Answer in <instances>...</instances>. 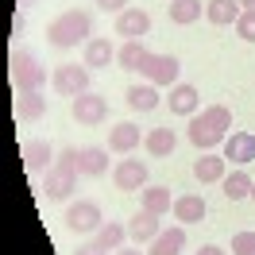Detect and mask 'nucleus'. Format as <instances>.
Masks as SVG:
<instances>
[{
	"instance_id": "31",
	"label": "nucleus",
	"mask_w": 255,
	"mask_h": 255,
	"mask_svg": "<svg viewBox=\"0 0 255 255\" xmlns=\"http://www.w3.org/2000/svg\"><path fill=\"white\" fill-rule=\"evenodd\" d=\"M236 27V35L244 39V43H255V12H240V19L232 23Z\"/></svg>"
},
{
	"instance_id": "13",
	"label": "nucleus",
	"mask_w": 255,
	"mask_h": 255,
	"mask_svg": "<svg viewBox=\"0 0 255 255\" xmlns=\"http://www.w3.org/2000/svg\"><path fill=\"white\" fill-rule=\"evenodd\" d=\"M159 232H162L159 213H147V209H139V213L128 221V240H131V244H151Z\"/></svg>"
},
{
	"instance_id": "23",
	"label": "nucleus",
	"mask_w": 255,
	"mask_h": 255,
	"mask_svg": "<svg viewBox=\"0 0 255 255\" xmlns=\"http://www.w3.org/2000/svg\"><path fill=\"white\" fill-rule=\"evenodd\" d=\"M139 209L166 217V213L174 209V197H170V190H166V186H143V190H139Z\"/></svg>"
},
{
	"instance_id": "14",
	"label": "nucleus",
	"mask_w": 255,
	"mask_h": 255,
	"mask_svg": "<svg viewBox=\"0 0 255 255\" xmlns=\"http://www.w3.org/2000/svg\"><path fill=\"white\" fill-rule=\"evenodd\" d=\"M228 162H236V166H244V162L255 159V135L252 131H232L228 139H224V151H221Z\"/></svg>"
},
{
	"instance_id": "1",
	"label": "nucleus",
	"mask_w": 255,
	"mask_h": 255,
	"mask_svg": "<svg viewBox=\"0 0 255 255\" xmlns=\"http://www.w3.org/2000/svg\"><path fill=\"white\" fill-rule=\"evenodd\" d=\"M89 39H93V16L89 12L70 8V12H62L58 19L47 23V43L58 47V50H70V47H78V43H89Z\"/></svg>"
},
{
	"instance_id": "22",
	"label": "nucleus",
	"mask_w": 255,
	"mask_h": 255,
	"mask_svg": "<svg viewBox=\"0 0 255 255\" xmlns=\"http://www.w3.org/2000/svg\"><path fill=\"white\" fill-rule=\"evenodd\" d=\"M81 62L89 66V70H101V66L116 62V47H112L105 35H93V39L85 43V58H81Z\"/></svg>"
},
{
	"instance_id": "16",
	"label": "nucleus",
	"mask_w": 255,
	"mask_h": 255,
	"mask_svg": "<svg viewBox=\"0 0 255 255\" xmlns=\"http://www.w3.org/2000/svg\"><path fill=\"white\" fill-rule=\"evenodd\" d=\"M54 147L47 143V139H31V143H23V166L31 170V174H39V170H50L54 166Z\"/></svg>"
},
{
	"instance_id": "12",
	"label": "nucleus",
	"mask_w": 255,
	"mask_h": 255,
	"mask_svg": "<svg viewBox=\"0 0 255 255\" xmlns=\"http://www.w3.org/2000/svg\"><path fill=\"white\" fill-rule=\"evenodd\" d=\"M147 31H151V16L143 8H124L116 16V35H124V43L128 39H143Z\"/></svg>"
},
{
	"instance_id": "4",
	"label": "nucleus",
	"mask_w": 255,
	"mask_h": 255,
	"mask_svg": "<svg viewBox=\"0 0 255 255\" xmlns=\"http://www.w3.org/2000/svg\"><path fill=\"white\" fill-rule=\"evenodd\" d=\"M89 66L85 62H66V66H58L54 74H50V89L58 97H81V93H89Z\"/></svg>"
},
{
	"instance_id": "24",
	"label": "nucleus",
	"mask_w": 255,
	"mask_h": 255,
	"mask_svg": "<svg viewBox=\"0 0 255 255\" xmlns=\"http://www.w3.org/2000/svg\"><path fill=\"white\" fill-rule=\"evenodd\" d=\"M124 101H128V109H135V112H151V109H159V105H162L159 85H151V81H143V85H131Z\"/></svg>"
},
{
	"instance_id": "37",
	"label": "nucleus",
	"mask_w": 255,
	"mask_h": 255,
	"mask_svg": "<svg viewBox=\"0 0 255 255\" xmlns=\"http://www.w3.org/2000/svg\"><path fill=\"white\" fill-rule=\"evenodd\" d=\"M116 255H147V252H139V244H131V248H128V244H124V248H120V252H116Z\"/></svg>"
},
{
	"instance_id": "6",
	"label": "nucleus",
	"mask_w": 255,
	"mask_h": 255,
	"mask_svg": "<svg viewBox=\"0 0 255 255\" xmlns=\"http://www.w3.org/2000/svg\"><path fill=\"white\" fill-rule=\"evenodd\" d=\"M74 120H78L81 128H97V124H105L109 120V101L101 93H81V97H74Z\"/></svg>"
},
{
	"instance_id": "25",
	"label": "nucleus",
	"mask_w": 255,
	"mask_h": 255,
	"mask_svg": "<svg viewBox=\"0 0 255 255\" xmlns=\"http://www.w3.org/2000/svg\"><path fill=\"white\" fill-rule=\"evenodd\" d=\"M240 0H205V19L209 23H217V27H228V23H236L240 19Z\"/></svg>"
},
{
	"instance_id": "5",
	"label": "nucleus",
	"mask_w": 255,
	"mask_h": 255,
	"mask_svg": "<svg viewBox=\"0 0 255 255\" xmlns=\"http://www.w3.org/2000/svg\"><path fill=\"white\" fill-rule=\"evenodd\" d=\"M139 74H143L151 85H178V74H182V62H178V54H147L143 66H139Z\"/></svg>"
},
{
	"instance_id": "9",
	"label": "nucleus",
	"mask_w": 255,
	"mask_h": 255,
	"mask_svg": "<svg viewBox=\"0 0 255 255\" xmlns=\"http://www.w3.org/2000/svg\"><path fill=\"white\" fill-rule=\"evenodd\" d=\"M143 143V135H139V124H131V120H120V124L109 128V151L112 155H131L135 147Z\"/></svg>"
},
{
	"instance_id": "30",
	"label": "nucleus",
	"mask_w": 255,
	"mask_h": 255,
	"mask_svg": "<svg viewBox=\"0 0 255 255\" xmlns=\"http://www.w3.org/2000/svg\"><path fill=\"white\" fill-rule=\"evenodd\" d=\"M201 116H205V124H213L217 131L228 135V128H232V109H224V105H209V109H201Z\"/></svg>"
},
{
	"instance_id": "39",
	"label": "nucleus",
	"mask_w": 255,
	"mask_h": 255,
	"mask_svg": "<svg viewBox=\"0 0 255 255\" xmlns=\"http://www.w3.org/2000/svg\"><path fill=\"white\" fill-rule=\"evenodd\" d=\"M252 201H255V186H252Z\"/></svg>"
},
{
	"instance_id": "3",
	"label": "nucleus",
	"mask_w": 255,
	"mask_h": 255,
	"mask_svg": "<svg viewBox=\"0 0 255 255\" xmlns=\"http://www.w3.org/2000/svg\"><path fill=\"white\" fill-rule=\"evenodd\" d=\"M12 78H16L19 93H35V89L47 85V66L39 62L31 50H16V58H12Z\"/></svg>"
},
{
	"instance_id": "33",
	"label": "nucleus",
	"mask_w": 255,
	"mask_h": 255,
	"mask_svg": "<svg viewBox=\"0 0 255 255\" xmlns=\"http://www.w3.org/2000/svg\"><path fill=\"white\" fill-rule=\"evenodd\" d=\"M97 8H101V12H116V16H120V12L128 8V0H97Z\"/></svg>"
},
{
	"instance_id": "38",
	"label": "nucleus",
	"mask_w": 255,
	"mask_h": 255,
	"mask_svg": "<svg viewBox=\"0 0 255 255\" xmlns=\"http://www.w3.org/2000/svg\"><path fill=\"white\" fill-rule=\"evenodd\" d=\"M240 8H244V12H255V0H240Z\"/></svg>"
},
{
	"instance_id": "35",
	"label": "nucleus",
	"mask_w": 255,
	"mask_h": 255,
	"mask_svg": "<svg viewBox=\"0 0 255 255\" xmlns=\"http://www.w3.org/2000/svg\"><path fill=\"white\" fill-rule=\"evenodd\" d=\"M23 27H27V19L16 12V16H12V35H23Z\"/></svg>"
},
{
	"instance_id": "34",
	"label": "nucleus",
	"mask_w": 255,
	"mask_h": 255,
	"mask_svg": "<svg viewBox=\"0 0 255 255\" xmlns=\"http://www.w3.org/2000/svg\"><path fill=\"white\" fill-rule=\"evenodd\" d=\"M78 255H109L97 240H85V244H78Z\"/></svg>"
},
{
	"instance_id": "8",
	"label": "nucleus",
	"mask_w": 255,
	"mask_h": 255,
	"mask_svg": "<svg viewBox=\"0 0 255 255\" xmlns=\"http://www.w3.org/2000/svg\"><path fill=\"white\" fill-rule=\"evenodd\" d=\"M78 190V170H70V166H50L47 178H43V193H47V201H70V193Z\"/></svg>"
},
{
	"instance_id": "18",
	"label": "nucleus",
	"mask_w": 255,
	"mask_h": 255,
	"mask_svg": "<svg viewBox=\"0 0 255 255\" xmlns=\"http://www.w3.org/2000/svg\"><path fill=\"white\" fill-rule=\"evenodd\" d=\"M109 170V147H78V174L101 178Z\"/></svg>"
},
{
	"instance_id": "20",
	"label": "nucleus",
	"mask_w": 255,
	"mask_h": 255,
	"mask_svg": "<svg viewBox=\"0 0 255 255\" xmlns=\"http://www.w3.org/2000/svg\"><path fill=\"white\" fill-rule=\"evenodd\" d=\"M143 147H147V155H155V159H166V155H174V147H178L174 128H151V131L143 135Z\"/></svg>"
},
{
	"instance_id": "2",
	"label": "nucleus",
	"mask_w": 255,
	"mask_h": 255,
	"mask_svg": "<svg viewBox=\"0 0 255 255\" xmlns=\"http://www.w3.org/2000/svg\"><path fill=\"white\" fill-rule=\"evenodd\" d=\"M66 228L74 232V236H97L101 232V224H105V213H101V205L97 201H70V209H66Z\"/></svg>"
},
{
	"instance_id": "36",
	"label": "nucleus",
	"mask_w": 255,
	"mask_h": 255,
	"mask_svg": "<svg viewBox=\"0 0 255 255\" xmlns=\"http://www.w3.org/2000/svg\"><path fill=\"white\" fill-rule=\"evenodd\" d=\"M197 255H224V248H217V244H205V248H201Z\"/></svg>"
},
{
	"instance_id": "7",
	"label": "nucleus",
	"mask_w": 255,
	"mask_h": 255,
	"mask_svg": "<svg viewBox=\"0 0 255 255\" xmlns=\"http://www.w3.org/2000/svg\"><path fill=\"white\" fill-rule=\"evenodd\" d=\"M112 186L120 193H139L147 186V162L139 159H120L112 166Z\"/></svg>"
},
{
	"instance_id": "11",
	"label": "nucleus",
	"mask_w": 255,
	"mask_h": 255,
	"mask_svg": "<svg viewBox=\"0 0 255 255\" xmlns=\"http://www.w3.org/2000/svg\"><path fill=\"white\" fill-rule=\"evenodd\" d=\"M228 174V159L217 155V151H201V159L193 162V178L201 182V186H213V182H224Z\"/></svg>"
},
{
	"instance_id": "32",
	"label": "nucleus",
	"mask_w": 255,
	"mask_h": 255,
	"mask_svg": "<svg viewBox=\"0 0 255 255\" xmlns=\"http://www.w3.org/2000/svg\"><path fill=\"white\" fill-rule=\"evenodd\" d=\"M228 252L232 255H255V232H236Z\"/></svg>"
},
{
	"instance_id": "15",
	"label": "nucleus",
	"mask_w": 255,
	"mask_h": 255,
	"mask_svg": "<svg viewBox=\"0 0 255 255\" xmlns=\"http://www.w3.org/2000/svg\"><path fill=\"white\" fill-rule=\"evenodd\" d=\"M166 105H170V112H174V116H197V105H201V97H197V89H193V85L178 81V85H170V97H166Z\"/></svg>"
},
{
	"instance_id": "26",
	"label": "nucleus",
	"mask_w": 255,
	"mask_h": 255,
	"mask_svg": "<svg viewBox=\"0 0 255 255\" xmlns=\"http://www.w3.org/2000/svg\"><path fill=\"white\" fill-rule=\"evenodd\" d=\"M166 12H170V23L190 27V23H197V19H201L205 0H170V4H166Z\"/></svg>"
},
{
	"instance_id": "21",
	"label": "nucleus",
	"mask_w": 255,
	"mask_h": 255,
	"mask_svg": "<svg viewBox=\"0 0 255 255\" xmlns=\"http://www.w3.org/2000/svg\"><path fill=\"white\" fill-rule=\"evenodd\" d=\"M16 116L23 120V124L43 120V116H47V97H43V89H35V93H19L16 97Z\"/></svg>"
},
{
	"instance_id": "19",
	"label": "nucleus",
	"mask_w": 255,
	"mask_h": 255,
	"mask_svg": "<svg viewBox=\"0 0 255 255\" xmlns=\"http://www.w3.org/2000/svg\"><path fill=\"white\" fill-rule=\"evenodd\" d=\"M174 221L178 224H201L205 221V197H197V193H182L174 197Z\"/></svg>"
},
{
	"instance_id": "27",
	"label": "nucleus",
	"mask_w": 255,
	"mask_h": 255,
	"mask_svg": "<svg viewBox=\"0 0 255 255\" xmlns=\"http://www.w3.org/2000/svg\"><path fill=\"white\" fill-rule=\"evenodd\" d=\"M147 54H151V50L143 47V39H128L124 47L116 50V66H120V70H128V74H135V70L143 66Z\"/></svg>"
},
{
	"instance_id": "29",
	"label": "nucleus",
	"mask_w": 255,
	"mask_h": 255,
	"mask_svg": "<svg viewBox=\"0 0 255 255\" xmlns=\"http://www.w3.org/2000/svg\"><path fill=\"white\" fill-rule=\"evenodd\" d=\"M97 244L105 248V252H120L124 248V240H128V224H116V221H105L101 224V232H97Z\"/></svg>"
},
{
	"instance_id": "28",
	"label": "nucleus",
	"mask_w": 255,
	"mask_h": 255,
	"mask_svg": "<svg viewBox=\"0 0 255 255\" xmlns=\"http://www.w3.org/2000/svg\"><path fill=\"white\" fill-rule=\"evenodd\" d=\"M252 186H255V178L248 174V170H232V174H224L221 182V190L228 201H244V197H252Z\"/></svg>"
},
{
	"instance_id": "10",
	"label": "nucleus",
	"mask_w": 255,
	"mask_h": 255,
	"mask_svg": "<svg viewBox=\"0 0 255 255\" xmlns=\"http://www.w3.org/2000/svg\"><path fill=\"white\" fill-rule=\"evenodd\" d=\"M186 135H190V143L197 147V151H217V147L228 139L224 131H217L213 124H205V116H201V112L190 116V131H186Z\"/></svg>"
},
{
	"instance_id": "17",
	"label": "nucleus",
	"mask_w": 255,
	"mask_h": 255,
	"mask_svg": "<svg viewBox=\"0 0 255 255\" xmlns=\"http://www.w3.org/2000/svg\"><path fill=\"white\" fill-rule=\"evenodd\" d=\"M182 248H186V224H174V228H162L151 240L147 255H182Z\"/></svg>"
},
{
	"instance_id": "40",
	"label": "nucleus",
	"mask_w": 255,
	"mask_h": 255,
	"mask_svg": "<svg viewBox=\"0 0 255 255\" xmlns=\"http://www.w3.org/2000/svg\"><path fill=\"white\" fill-rule=\"evenodd\" d=\"M23 4H35V0H23Z\"/></svg>"
}]
</instances>
